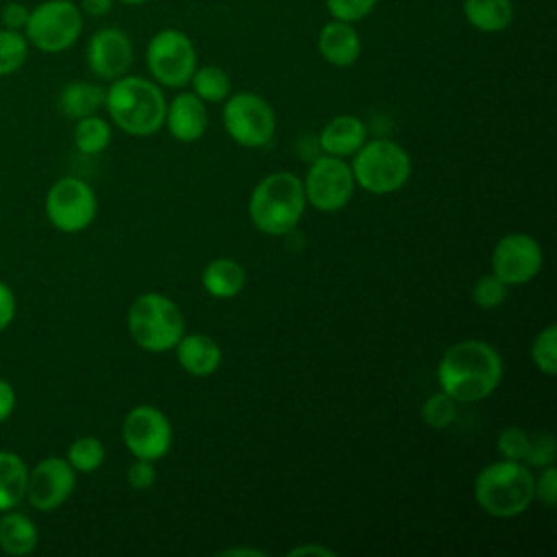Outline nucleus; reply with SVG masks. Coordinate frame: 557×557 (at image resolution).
Returning <instances> with one entry per match:
<instances>
[{
	"instance_id": "7c9ffc66",
	"label": "nucleus",
	"mask_w": 557,
	"mask_h": 557,
	"mask_svg": "<svg viewBox=\"0 0 557 557\" xmlns=\"http://www.w3.org/2000/svg\"><path fill=\"white\" fill-rule=\"evenodd\" d=\"M507 285L496 276V274H481L472 289H470V298L479 309H496L505 302L507 298Z\"/></svg>"
},
{
	"instance_id": "72a5a7b5",
	"label": "nucleus",
	"mask_w": 557,
	"mask_h": 557,
	"mask_svg": "<svg viewBox=\"0 0 557 557\" xmlns=\"http://www.w3.org/2000/svg\"><path fill=\"white\" fill-rule=\"evenodd\" d=\"M529 446V433L520 426H507L496 437V450L500 459L509 461H522Z\"/></svg>"
},
{
	"instance_id": "f257e3e1",
	"label": "nucleus",
	"mask_w": 557,
	"mask_h": 557,
	"mask_svg": "<svg viewBox=\"0 0 557 557\" xmlns=\"http://www.w3.org/2000/svg\"><path fill=\"white\" fill-rule=\"evenodd\" d=\"M503 357L483 339H461L446 348L435 376L440 389L457 403L487 398L503 381Z\"/></svg>"
},
{
	"instance_id": "f8f14e48",
	"label": "nucleus",
	"mask_w": 557,
	"mask_h": 557,
	"mask_svg": "<svg viewBox=\"0 0 557 557\" xmlns=\"http://www.w3.org/2000/svg\"><path fill=\"white\" fill-rule=\"evenodd\" d=\"M122 440L133 457L159 461L174 442L170 418L154 405H137L122 420Z\"/></svg>"
},
{
	"instance_id": "4be33fe9",
	"label": "nucleus",
	"mask_w": 557,
	"mask_h": 557,
	"mask_svg": "<svg viewBox=\"0 0 557 557\" xmlns=\"http://www.w3.org/2000/svg\"><path fill=\"white\" fill-rule=\"evenodd\" d=\"M104 94L107 89L98 83L72 81L59 94V109L65 117L72 120L96 115L98 109L104 107Z\"/></svg>"
},
{
	"instance_id": "ea45409f",
	"label": "nucleus",
	"mask_w": 557,
	"mask_h": 557,
	"mask_svg": "<svg viewBox=\"0 0 557 557\" xmlns=\"http://www.w3.org/2000/svg\"><path fill=\"white\" fill-rule=\"evenodd\" d=\"M115 0H81V11L91 17H102L113 9Z\"/></svg>"
},
{
	"instance_id": "2eb2a0df",
	"label": "nucleus",
	"mask_w": 557,
	"mask_h": 557,
	"mask_svg": "<svg viewBox=\"0 0 557 557\" xmlns=\"http://www.w3.org/2000/svg\"><path fill=\"white\" fill-rule=\"evenodd\" d=\"M85 61L94 76L111 83L128 72L133 63V41L122 28L102 26L89 37Z\"/></svg>"
},
{
	"instance_id": "a211bd4d",
	"label": "nucleus",
	"mask_w": 557,
	"mask_h": 557,
	"mask_svg": "<svg viewBox=\"0 0 557 557\" xmlns=\"http://www.w3.org/2000/svg\"><path fill=\"white\" fill-rule=\"evenodd\" d=\"M366 139H368L366 122L350 113L331 117L318 135V144H320L322 152L342 157V159L352 157L363 146Z\"/></svg>"
},
{
	"instance_id": "79ce46f5",
	"label": "nucleus",
	"mask_w": 557,
	"mask_h": 557,
	"mask_svg": "<svg viewBox=\"0 0 557 557\" xmlns=\"http://www.w3.org/2000/svg\"><path fill=\"white\" fill-rule=\"evenodd\" d=\"M220 555H252V557H263L265 553L259 548H224Z\"/></svg>"
},
{
	"instance_id": "7ed1b4c3",
	"label": "nucleus",
	"mask_w": 557,
	"mask_h": 557,
	"mask_svg": "<svg viewBox=\"0 0 557 557\" xmlns=\"http://www.w3.org/2000/svg\"><path fill=\"white\" fill-rule=\"evenodd\" d=\"M307 207L302 178L281 170L263 176L250 191L248 215L257 231L265 235H285L298 226Z\"/></svg>"
},
{
	"instance_id": "c756f323",
	"label": "nucleus",
	"mask_w": 557,
	"mask_h": 557,
	"mask_svg": "<svg viewBox=\"0 0 557 557\" xmlns=\"http://www.w3.org/2000/svg\"><path fill=\"white\" fill-rule=\"evenodd\" d=\"M457 400H453L446 392H435L426 396V400L420 407V416L426 426L431 429H446L457 418Z\"/></svg>"
},
{
	"instance_id": "dca6fc26",
	"label": "nucleus",
	"mask_w": 557,
	"mask_h": 557,
	"mask_svg": "<svg viewBox=\"0 0 557 557\" xmlns=\"http://www.w3.org/2000/svg\"><path fill=\"white\" fill-rule=\"evenodd\" d=\"M170 135L181 144L198 141L209 126L207 102H202L194 91H181L165 104V120Z\"/></svg>"
},
{
	"instance_id": "e433bc0d",
	"label": "nucleus",
	"mask_w": 557,
	"mask_h": 557,
	"mask_svg": "<svg viewBox=\"0 0 557 557\" xmlns=\"http://www.w3.org/2000/svg\"><path fill=\"white\" fill-rule=\"evenodd\" d=\"M28 20V9L22 2H7L0 11V22L4 28L22 30Z\"/></svg>"
},
{
	"instance_id": "c85d7f7f",
	"label": "nucleus",
	"mask_w": 557,
	"mask_h": 557,
	"mask_svg": "<svg viewBox=\"0 0 557 557\" xmlns=\"http://www.w3.org/2000/svg\"><path fill=\"white\" fill-rule=\"evenodd\" d=\"M531 361L533 366L546 374H557V326L546 324L531 342Z\"/></svg>"
},
{
	"instance_id": "a878e982",
	"label": "nucleus",
	"mask_w": 557,
	"mask_h": 557,
	"mask_svg": "<svg viewBox=\"0 0 557 557\" xmlns=\"http://www.w3.org/2000/svg\"><path fill=\"white\" fill-rule=\"evenodd\" d=\"M111 141V126L100 115H87L76 120L74 126V146L83 154H98Z\"/></svg>"
},
{
	"instance_id": "473e14b6",
	"label": "nucleus",
	"mask_w": 557,
	"mask_h": 557,
	"mask_svg": "<svg viewBox=\"0 0 557 557\" xmlns=\"http://www.w3.org/2000/svg\"><path fill=\"white\" fill-rule=\"evenodd\" d=\"M324 4L333 20L357 24L374 11L379 0H324Z\"/></svg>"
},
{
	"instance_id": "2f4dec72",
	"label": "nucleus",
	"mask_w": 557,
	"mask_h": 557,
	"mask_svg": "<svg viewBox=\"0 0 557 557\" xmlns=\"http://www.w3.org/2000/svg\"><path fill=\"white\" fill-rule=\"evenodd\" d=\"M557 457V442L550 431H535L529 433V446L524 453L522 463L529 468H544L555 463Z\"/></svg>"
},
{
	"instance_id": "5701e85b",
	"label": "nucleus",
	"mask_w": 557,
	"mask_h": 557,
	"mask_svg": "<svg viewBox=\"0 0 557 557\" xmlns=\"http://www.w3.org/2000/svg\"><path fill=\"white\" fill-rule=\"evenodd\" d=\"M466 22L481 33H503L513 22L511 0H463Z\"/></svg>"
},
{
	"instance_id": "1a4fd4ad",
	"label": "nucleus",
	"mask_w": 557,
	"mask_h": 557,
	"mask_svg": "<svg viewBox=\"0 0 557 557\" xmlns=\"http://www.w3.org/2000/svg\"><path fill=\"white\" fill-rule=\"evenodd\" d=\"M222 124L226 135L244 148H261L270 144L276 131V113L272 104L255 94H228L222 107Z\"/></svg>"
},
{
	"instance_id": "ddd939ff",
	"label": "nucleus",
	"mask_w": 557,
	"mask_h": 557,
	"mask_svg": "<svg viewBox=\"0 0 557 557\" xmlns=\"http://www.w3.org/2000/svg\"><path fill=\"white\" fill-rule=\"evenodd\" d=\"M492 274L507 287L533 281L544 263L540 242L529 233H507L492 248Z\"/></svg>"
},
{
	"instance_id": "0eeeda50",
	"label": "nucleus",
	"mask_w": 557,
	"mask_h": 557,
	"mask_svg": "<svg viewBox=\"0 0 557 557\" xmlns=\"http://www.w3.org/2000/svg\"><path fill=\"white\" fill-rule=\"evenodd\" d=\"M28 44L41 52H63L83 33V11L72 0H46L28 11L24 26Z\"/></svg>"
},
{
	"instance_id": "412c9836",
	"label": "nucleus",
	"mask_w": 557,
	"mask_h": 557,
	"mask_svg": "<svg viewBox=\"0 0 557 557\" xmlns=\"http://www.w3.org/2000/svg\"><path fill=\"white\" fill-rule=\"evenodd\" d=\"M39 531L22 511H2L0 516V550L11 557H26L37 548Z\"/></svg>"
},
{
	"instance_id": "4468645a",
	"label": "nucleus",
	"mask_w": 557,
	"mask_h": 557,
	"mask_svg": "<svg viewBox=\"0 0 557 557\" xmlns=\"http://www.w3.org/2000/svg\"><path fill=\"white\" fill-rule=\"evenodd\" d=\"M76 472L61 457H46L28 470L26 498L39 511L59 509L74 492Z\"/></svg>"
},
{
	"instance_id": "cd10ccee",
	"label": "nucleus",
	"mask_w": 557,
	"mask_h": 557,
	"mask_svg": "<svg viewBox=\"0 0 557 557\" xmlns=\"http://www.w3.org/2000/svg\"><path fill=\"white\" fill-rule=\"evenodd\" d=\"M28 59V39L20 30L0 28V76L17 72Z\"/></svg>"
},
{
	"instance_id": "37998d69",
	"label": "nucleus",
	"mask_w": 557,
	"mask_h": 557,
	"mask_svg": "<svg viewBox=\"0 0 557 557\" xmlns=\"http://www.w3.org/2000/svg\"><path fill=\"white\" fill-rule=\"evenodd\" d=\"M115 2H122V4H126V7H139V4H146V2H150V0H115Z\"/></svg>"
},
{
	"instance_id": "f704fd0d",
	"label": "nucleus",
	"mask_w": 557,
	"mask_h": 557,
	"mask_svg": "<svg viewBox=\"0 0 557 557\" xmlns=\"http://www.w3.org/2000/svg\"><path fill=\"white\" fill-rule=\"evenodd\" d=\"M533 496L542 505L555 507V503H557V468H555V463L540 468V476H533Z\"/></svg>"
},
{
	"instance_id": "b1692460",
	"label": "nucleus",
	"mask_w": 557,
	"mask_h": 557,
	"mask_svg": "<svg viewBox=\"0 0 557 557\" xmlns=\"http://www.w3.org/2000/svg\"><path fill=\"white\" fill-rule=\"evenodd\" d=\"M28 468L15 453L0 450V513L15 509L26 498Z\"/></svg>"
},
{
	"instance_id": "58836bf2",
	"label": "nucleus",
	"mask_w": 557,
	"mask_h": 557,
	"mask_svg": "<svg viewBox=\"0 0 557 557\" xmlns=\"http://www.w3.org/2000/svg\"><path fill=\"white\" fill-rule=\"evenodd\" d=\"M15 409V389L9 381L0 379V424L13 413Z\"/></svg>"
},
{
	"instance_id": "393cba45",
	"label": "nucleus",
	"mask_w": 557,
	"mask_h": 557,
	"mask_svg": "<svg viewBox=\"0 0 557 557\" xmlns=\"http://www.w3.org/2000/svg\"><path fill=\"white\" fill-rule=\"evenodd\" d=\"M191 91L202 102H224L231 94V78L228 74L218 65H200L194 70L191 78Z\"/></svg>"
},
{
	"instance_id": "c9c22d12",
	"label": "nucleus",
	"mask_w": 557,
	"mask_h": 557,
	"mask_svg": "<svg viewBox=\"0 0 557 557\" xmlns=\"http://www.w3.org/2000/svg\"><path fill=\"white\" fill-rule=\"evenodd\" d=\"M126 479H128V485L133 490H139V492H146L154 485L157 481V470H154V461L150 459H137L128 466L126 470Z\"/></svg>"
},
{
	"instance_id": "9d476101",
	"label": "nucleus",
	"mask_w": 557,
	"mask_h": 557,
	"mask_svg": "<svg viewBox=\"0 0 557 557\" xmlns=\"http://www.w3.org/2000/svg\"><path fill=\"white\" fill-rule=\"evenodd\" d=\"M355 187L350 163L324 152L311 161L302 178L307 205L320 213L342 211L350 202Z\"/></svg>"
},
{
	"instance_id": "39448f33",
	"label": "nucleus",
	"mask_w": 557,
	"mask_h": 557,
	"mask_svg": "<svg viewBox=\"0 0 557 557\" xmlns=\"http://www.w3.org/2000/svg\"><path fill=\"white\" fill-rule=\"evenodd\" d=\"M133 342L146 352H168L185 333V318L178 305L159 292L139 294L126 313Z\"/></svg>"
},
{
	"instance_id": "bb28decb",
	"label": "nucleus",
	"mask_w": 557,
	"mask_h": 557,
	"mask_svg": "<svg viewBox=\"0 0 557 557\" xmlns=\"http://www.w3.org/2000/svg\"><path fill=\"white\" fill-rule=\"evenodd\" d=\"M65 459L74 472H96L104 463V444L94 435H81L67 446Z\"/></svg>"
},
{
	"instance_id": "f3484780",
	"label": "nucleus",
	"mask_w": 557,
	"mask_h": 557,
	"mask_svg": "<svg viewBox=\"0 0 557 557\" xmlns=\"http://www.w3.org/2000/svg\"><path fill=\"white\" fill-rule=\"evenodd\" d=\"M318 52L333 67H350L361 57V37L350 22L329 20L318 33Z\"/></svg>"
},
{
	"instance_id": "f03ea898",
	"label": "nucleus",
	"mask_w": 557,
	"mask_h": 557,
	"mask_svg": "<svg viewBox=\"0 0 557 557\" xmlns=\"http://www.w3.org/2000/svg\"><path fill=\"white\" fill-rule=\"evenodd\" d=\"M165 96L161 87L144 76L124 74L107 87L104 109L113 124L135 137L154 135L165 120Z\"/></svg>"
},
{
	"instance_id": "4c0bfd02",
	"label": "nucleus",
	"mask_w": 557,
	"mask_h": 557,
	"mask_svg": "<svg viewBox=\"0 0 557 557\" xmlns=\"http://www.w3.org/2000/svg\"><path fill=\"white\" fill-rule=\"evenodd\" d=\"M13 318H15L13 289L0 281V333L13 322Z\"/></svg>"
},
{
	"instance_id": "6e6552de",
	"label": "nucleus",
	"mask_w": 557,
	"mask_h": 557,
	"mask_svg": "<svg viewBox=\"0 0 557 557\" xmlns=\"http://www.w3.org/2000/svg\"><path fill=\"white\" fill-rule=\"evenodd\" d=\"M146 65L161 87H185L198 67V54L187 33L178 28L157 30L146 46Z\"/></svg>"
},
{
	"instance_id": "423d86ee",
	"label": "nucleus",
	"mask_w": 557,
	"mask_h": 557,
	"mask_svg": "<svg viewBox=\"0 0 557 557\" xmlns=\"http://www.w3.org/2000/svg\"><path fill=\"white\" fill-rule=\"evenodd\" d=\"M350 170L355 185L374 196L398 191L411 176L409 152L392 139H366L352 154Z\"/></svg>"
},
{
	"instance_id": "aec40b11",
	"label": "nucleus",
	"mask_w": 557,
	"mask_h": 557,
	"mask_svg": "<svg viewBox=\"0 0 557 557\" xmlns=\"http://www.w3.org/2000/svg\"><path fill=\"white\" fill-rule=\"evenodd\" d=\"M200 283L209 296L218 300H228L244 289L246 270L239 261L231 257H218L205 265Z\"/></svg>"
},
{
	"instance_id": "6ab92c4d",
	"label": "nucleus",
	"mask_w": 557,
	"mask_h": 557,
	"mask_svg": "<svg viewBox=\"0 0 557 557\" xmlns=\"http://www.w3.org/2000/svg\"><path fill=\"white\" fill-rule=\"evenodd\" d=\"M172 350L178 366L191 376H209L222 363L220 344L205 333H183Z\"/></svg>"
},
{
	"instance_id": "20e7f679",
	"label": "nucleus",
	"mask_w": 557,
	"mask_h": 557,
	"mask_svg": "<svg viewBox=\"0 0 557 557\" xmlns=\"http://www.w3.org/2000/svg\"><path fill=\"white\" fill-rule=\"evenodd\" d=\"M476 505L494 518H513L531 507L533 472L522 461L498 459L474 479Z\"/></svg>"
},
{
	"instance_id": "a19ab883",
	"label": "nucleus",
	"mask_w": 557,
	"mask_h": 557,
	"mask_svg": "<svg viewBox=\"0 0 557 557\" xmlns=\"http://www.w3.org/2000/svg\"><path fill=\"white\" fill-rule=\"evenodd\" d=\"M289 557H300V555H322V557H333L335 550L329 548V546H322V544H300V546H294L287 550Z\"/></svg>"
},
{
	"instance_id": "9b49d317",
	"label": "nucleus",
	"mask_w": 557,
	"mask_h": 557,
	"mask_svg": "<svg viewBox=\"0 0 557 557\" xmlns=\"http://www.w3.org/2000/svg\"><path fill=\"white\" fill-rule=\"evenodd\" d=\"M98 213V200L89 183L78 176H63L46 194V215L50 224L67 235L85 231Z\"/></svg>"
}]
</instances>
